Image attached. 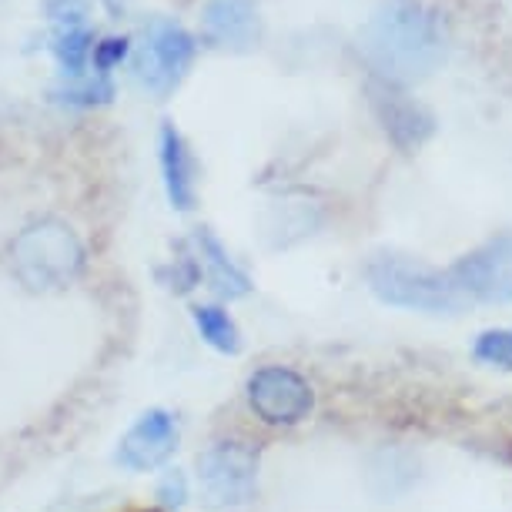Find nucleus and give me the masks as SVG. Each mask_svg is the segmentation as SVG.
Instances as JSON below:
<instances>
[{"instance_id": "obj_16", "label": "nucleus", "mask_w": 512, "mask_h": 512, "mask_svg": "<svg viewBox=\"0 0 512 512\" xmlns=\"http://www.w3.org/2000/svg\"><path fill=\"white\" fill-rule=\"evenodd\" d=\"M472 359L492 369L512 372V328H486L472 342Z\"/></svg>"}, {"instance_id": "obj_9", "label": "nucleus", "mask_w": 512, "mask_h": 512, "mask_svg": "<svg viewBox=\"0 0 512 512\" xmlns=\"http://www.w3.org/2000/svg\"><path fill=\"white\" fill-rule=\"evenodd\" d=\"M178 419L164 409H148L118 442V462L128 472H151L164 466L178 449Z\"/></svg>"}, {"instance_id": "obj_20", "label": "nucleus", "mask_w": 512, "mask_h": 512, "mask_svg": "<svg viewBox=\"0 0 512 512\" xmlns=\"http://www.w3.org/2000/svg\"><path fill=\"white\" fill-rule=\"evenodd\" d=\"M101 4L108 7V11H111L114 17H124L134 4H138V0H101Z\"/></svg>"}, {"instance_id": "obj_12", "label": "nucleus", "mask_w": 512, "mask_h": 512, "mask_svg": "<svg viewBox=\"0 0 512 512\" xmlns=\"http://www.w3.org/2000/svg\"><path fill=\"white\" fill-rule=\"evenodd\" d=\"M191 258H195L198 278H205L211 292H218L221 298H245L251 292V278L231 262L228 248L211 235L208 228H198L191 238Z\"/></svg>"}, {"instance_id": "obj_18", "label": "nucleus", "mask_w": 512, "mask_h": 512, "mask_svg": "<svg viewBox=\"0 0 512 512\" xmlns=\"http://www.w3.org/2000/svg\"><path fill=\"white\" fill-rule=\"evenodd\" d=\"M158 499H161V506H168V509H181L188 502V479H185V472H164V479L158 482Z\"/></svg>"}, {"instance_id": "obj_15", "label": "nucleus", "mask_w": 512, "mask_h": 512, "mask_svg": "<svg viewBox=\"0 0 512 512\" xmlns=\"http://www.w3.org/2000/svg\"><path fill=\"white\" fill-rule=\"evenodd\" d=\"M94 51V37L88 31V24H77V27H61L54 37V57L61 64V71L67 77H81L84 64L91 61Z\"/></svg>"}, {"instance_id": "obj_13", "label": "nucleus", "mask_w": 512, "mask_h": 512, "mask_svg": "<svg viewBox=\"0 0 512 512\" xmlns=\"http://www.w3.org/2000/svg\"><path fill=\"white\" fill-rule=\"evenodd\" d=\"M191 318H195V328H198V335L205 338V345H211L215 352L235 355L241 349L238 322L221 305H195Z\"/></svg>"}, {"instance_id": "obj_6", "label": "nucleus", "mask_w": 512, "mask_h": 512, "mask_svg": "<svg viewBox=\"0 0 512 512\" xmlns=\"http://www.w3.org/2000/svg\"><path fill=\"white\" fill-rule=\"evenodd\" d=\"M452 282L459 292L476 302L489 305H509L512 302V231L482 241L469 255H462L456 265L449 268Z\"/></svg>"}, {"instance_id": "obj_11", "label": "nucleus", "mask_w": 512, "mask_h": 512, "mask_svg": "<svg viewBox=\"0 0 512 512\" xmlns=\"http://www.w3.org/2000/svg\"><path fill=\"white\" fill-rule=\"evenodd\" d=\"M161 175L168 201L178 211H191L198 201V161L191 154L188 141L181 138L175 124L161 128Z\"/></svg>"}, {"instance_id": "obj_1", "label": "nucleus", "mask_w": 512, "mask_h": 512, "mask_svg": "<svg viewBox=\"0 0 512 512\" xmlns=\"http://www.w3.org/2000/svg\"><path fill=\"white\" fill-rule=\"evenodd\" d=\"M449 34L422 0H385L359 31V54L379 84L409 88L446 61Z\"/></svg>"}, {"instance_id": "obj_2", "label": "nucleus", "mask_w": 512, "mask_h": 512, "mask_svg": "<svg viewBox=\"0 0 512 512\" xmlns=\"http://www.w3.org/2000/svg\"><path fill=\"white\" fill-rule=\"evenodd\" d=\"M14 278L31 292H54L74 282L84 268V241L61 218H37L7 245Z\"/></svg>"}, {"instance_id": "obj_3", "label": "nucleus", "mask_w": 512, "mask_h": 512, "mask_svg": "<svg viewBox=\"0 0 512 512\" xmlns=\"http://www.w3.org/2000/svg\"><path fill=\"white\" fill-rule=\"evenodd\" d=\"M365 282H369L379 302L392 308H409V312L456 315L469 302L449 272L405 255H375L365 265Z\"/></svg>"}, {"instance_id": "obj_17", "label": "nucleus", "mask_w": 512, "mask_h": 512, "mask_svg": "<svg viewBox=\"0 0 512 512\" xmlns=\"http://www.w3.org/2000/svg\"><path fill=\"white\" fill-rule=\"evenodd\" d=\"M128 44H131L128 37H108L104 44H94V51H91L94 71H98V74H111V67L121 64L124 57H128V51H131Z\"/></svg>"}, {"instance_id": "obj_5", "label": "nucleus", "mask_w": 512, "mask_h": 512, "mask_svg": "<svg viewBox=\"0 0 512 512\" xmlns=\"http://www.w3.org/2000/svg\"><path fill=\"white\" fill-rule=\"evenodd\" d=\"M198 486L211 509L245 506L258 489V449L238 439L208 446L198 456Z\"/></svg>"}, {"instance_id": "obj_8", "label": "nucleus", "mask_w": 512, "mask_h": 512, "mask_svg": "<svg viewBox=\"0 0 512 512\" xmlns=\"http://www.w3.org/2000/svg\"><path fill=\"white\" fill-rule=\"evenodd\" d=\"M369 98H372L375 118H379L382 131L389 134V141L395 148L415 151L432 138V131H436V114L425 108L422 101L409 98L402 88H389V84L372 81Z\"/></svg>"}, {"instance_id": "obj_4", "label": "nucleus", "mask_w": 512, "mask_h": 512, "mask_svg": "<svg viewBox=\"0 0 512 512\" xmlns=\"http://www.w3.org/2000/svg\"><path fill=\"white\" fill-rule=\"evenodd\" d=\"M195 61V37L175 21L154 17L134 47V77L148 94H171Z\"/></svg>"}, {"instance_id": "obj_14", "label": "nucleus", "mask_w": 512, "mask_h": 512, "mask_svg": "<svg viewBox=\"0 0 512 512\" xmlns=\"http://www.w3.org/2000/svg\"><path fill=\"white\" fill-rule=\"evenodd\" d=\"M322 225V211H318L315 205H275L272 208V221H268V231H278V238L272 241V245H292V241L312 235V231Z\"/></svg>"}, {"instance_id": "obj_19", "label": "nucleus", "mask_w": 512, "mask_h": 512, "mask_svg": "<svg viewBox=\"0 0 512 512\" xmlns=\"http://www.w3.org/2000/svg\"><path fill=\"white\" fill-rule=\"evenodd\" d=\"M47 14L61 27H77L88 17V0H47Z\"/></svg>"}, {"instance_id": "obj_10", "label": "nucleus", "mask_w": 512, "mask_h": 512, "mask_svg": "<svg viewBox=\"0 0 512 512\" xmlns=\"http://www.w3.org/2000/svg\"><path fill=\"white\" fill-rule=\"evenodd\" d=\"M205 41L228 51H251L262 41V14L255 0H208L201 14Z\"/></svg>"}, {"instance_id": "obj_7", "label": "nucleus", "mask_w": 512, "mask_h": 512, "mask_svg": "<svg viewBox=\"0 0 512 512\" xmlns=\"http://www.w3.org/2000/svg\"><path fill=\"white\" fill-rule=\"evenodd\" d=\"M245 392L251 412L265 425H298L308 419L315 405V392L308 379L288 365H265V369L251 372Z\"/></svg>"}]
</instances>
